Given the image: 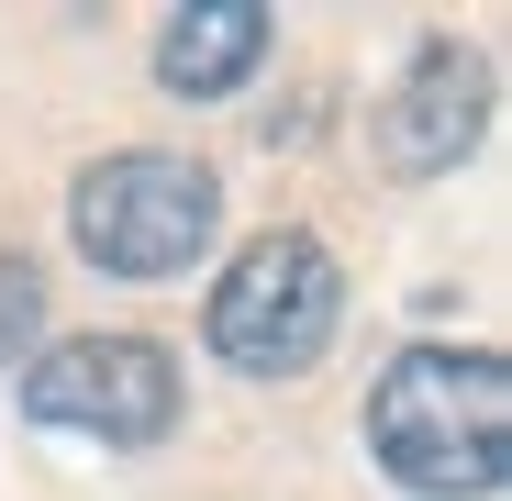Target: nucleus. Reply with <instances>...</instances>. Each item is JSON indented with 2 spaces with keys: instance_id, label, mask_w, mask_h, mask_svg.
I'll return each mask as SVG.
<instances>
[{
  "instance_id": "obj_3",
  "label": "nucleus",
  "mask_w": 512,
  "mask_h": 501,
  "mask_svg": "<svg viewBox=\"0 0 512 501\" xmlns=\"http://www.w3.org/2000/svg\"><path fill=\"white\" fill-rule=\"evenodd\" d=\"M334 312H346L334 257L301 223H279V234H256L234 257V279L212 290V357L245 368V379H290V368H312L334 346Z\"/></svg>"
},
{
  "instance_id": "obj_4",
  "label": "nucleus",
  "mask_w": 512,
  "mask_h": 501,
  "mask_svg": "<svg viewBox=\"0 0 512 501\" xmlns=\"http://www.w3.org/2000/svg\"><path fill=\"white\" fill-rule=\"evenodd\" d=\"M23 412L56 435H101V446H156L179 424V368L145 334H78L23 368Z\"/></svg>"
},
{
  "instance_id": "obj_7",
  "label": "nucleus",
  "mask_w": 512,
  "mask_h": 501,
  "mask_svg": "<svg viewBox=\"0 0 512 501\" xmlns=\"http://www.w3.org/2000/svg\"><path fill=\"white\" fill-rule=\"evenodd\" d=\"M34 346H45V279L23 257H0V379L34 368Z\"/></svg>"
},
{
  "instance_id": "obj_1",
  "label": "nucleus",
  "mask_w": 512,
  "mask_h": 501,
  "mask_svg": "<svg viewBox=\"0 0 512 501\" xmlns=\"http://www.w3.org/2000/svg\"><path fill=\"white\" fill-rule=\"evenodd\" d=\"M512 446V379L490 346H412L368 390V457L423 501H490Z\"/></svg>"
},
{
  "instance_id": "obj_5",
  "label": "nucleus",
  "mask_w": 512,
  "mask_h": 501,
  "mask_svg": "<svg viewBox=\"0 0 512 501\" xmlns=\"http://www.w3.org/2000/svg\"><path fill=\"white\" fill-rule=\"evenodd\" d=\"M479 123H490V67L457 56V45H435L401 78V101H390V167L401 179H446V167L479 145Z\"/></svg>"
},
{
  "instance_id": "obj_2",
  "label": "nucleus",
  "mask_w": 512,
  "mask_h": 501,
  "mask_svg": "<svg viewBox=\"0 0 512 501\" xmlns=\"http://www.w3.org/2000/svg\"><path fill=\"white\" fill-rule=\"evenodd\" d=\"M67 234L101 279H179L223 234V179L167 145H123L67 190Z\"/></svg>"
},
{
  "instance_id": "obj_6",
  "label": "nucleus",
  "mask_w": 512,
  "mask_h": 501,
  "mask_svg": "<svg viewBox=\"0 0 512 501\" xmlns=\"http://www.w3.org/2000/svg\"><path fill=\"white\" fill-rule=\"evenodd\" d=\"M256 56H268V12H256V0H190V12L156 34V78H167L179 101L234 90Z\"/></svg>"
}]
</instances>
